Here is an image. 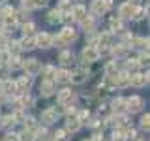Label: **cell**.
<instances>
[{"label":"cell","instance_id":"cell-44","mask_svg":"<svg viewBox=\"0 0 150 141\" xmlns=\"http://www.w3.org/2000/svg\"><path fill=\"white\" fill-rule=\"evenodd\" d=\"M4 43H6V38H4V36H2V34H0V47H2V45H4Z\"/></svg>","mask_w":150,"mask_h":141},{"label":"cell","instance_id":"cell-48","mask_svg":"<svg viewBox=\"0 0 150 141\" xmlns=\"http://www.w3.org/2000/svg\"><path fill=\"white\" fill-rule=\"evenodd\" d=\"M0 2H4V0H0Z\"/></svg>","mask_w":150,"mask_h":141},{"label":"cell","instance_id":"cell-11","mask_svg":"<svg viewBox=\"0 0 150 141\" xmlns=\"http://www.w3.org/2000/svg\"><path fill=\"white\" fill-rule=\"evenodd\" d=\"M71 17L77 19V21H83V19L86 17V9H84L83 6H73V9H71Z\"/></svg>","mask_w":150,"mask_h":141},{"label":"cell","instance_id":"cell-17","mask_svg":"<svg viewBox=\"0 0 150 141\" xmlns=\"http://www.w3.org/2000/svg\"><path fill=\"white\" fill-rule=\"evenodd\" d=\"M19 45H21V49H32V47H36V40H32V38H23L21 41H19Z\"/></svg>","mask_w":150,"mask_h":141},{"label":"cell","instance_id":"cell-19","mask_svg":"<svg viewBox=\"0 0 150 141\" xmlns=\"http://www.w3.org/2000/svg\"><path fill=\"white\" fill-rule=\"evenodd\" d=\"M17 88H15V83H11V81H4L2 85V92L4 94H13Z\"/></svg>","mask_w":150,"mask_h":141},{"label":"cell","instance_id":"cell-45","mask_svg":"<svg viewBox=\"0 0 150 141\" xmlns=\"http://www.w3.org/2000/svg\"><path fill=\"white\" fill-rule=\"evenodd\" d=\"M94 141H103V135H96V137H94Z\"/></svg>","mask_w":150,"mask_h":141},{"label":"cell","instance_id":"cell-21","mask_svg":"<svg viewBox=\"0 0 150 141\" xmlns=\"http://www.w3.org/2000/svg\"><path fill=\"white\" fill-rule=\"evenodd\" d=\"M36 137H34V132H28V130H25V132H21L19 134V141H34Z\"/></svg>","mask_w":150,"mask_h":141},{"label":"cell","instance_id":"cell-2","mask_svg":"<svg viewBox=\"0 0 150 141\" xmlns=\"http://www.w3.org/2000/svg\"><path fill=\"white\" fill-rule=\"evenodd\" d=\"M23 66H25V72H26L28 75H36V73H40V72H41V64L38 62L36 58L26 60V62L23 64Z\"/></svg>","mask_w":150,"mask_h":141},{"label":"cell","instance_id":"cell-31","mask_svg":"<svg viewBox=\"0 0 150 141\" xmlns=\"http://www.w3.org/2000/svg\"><path fill=\"white\" fill-rule=\"evenodd\" d=\"M43 72H45V79H47V81H51V77L54 75V68H53V66H45Z\"/></svg>","mask_w":150,"mask_h":141},{"label":"cell","instance_id":"cell-16","mask_svg":"<svg viewBox=\"0 0 150 141\" xmlns=\"http://www.w3.org/2000/svg\"><path fill=\"white\" fill-rule=\"evenodd\" d=\"M28 87H30V79H28V77H21L15 83V88H17V90H21V92H25Z\"/></svg>","mask_w":150,"mask_h":141},{"label":"cell","instance_id":"cell-30","mask_svg":"<svg viewBox=\"0 0 150 141\" xmlns=\"http://www.w3.org/2000/svg\"><path fill=\"white\" fill-rule=\"evenodd\" d=\"M23 62H21V58L19 56H13L11 60H9V68H21Z\"/></svg>","mask_w":150,"mask_h":141},{"label":"cell","instance_id":"cell-10","mask_svg":"<svg viewBox=\"0 0 150 141\" xmlns=\"http://www.w3.org/2000/svg\"><path fill=\"white\" fill-rule=\"evenodd\" d=\"M71 90H69V88H62V90L58 92V103L60 105H66V103H68L69 100H71Z\"/></svg>","mask_w":150,"mask_h":141},{"label":"cell","instance_id":"cell-27","mask_svg":"<svg viewBox=\"0 0 150 141\" xmlns=\"http://www.w3.org/2000/svg\"><path fill=\"white\" fill-rule=\"evenodd\" d=\"M25 130L34 132V130H36V120H34V119H26V120H25Z\"/></svg>","mask_w":150,"mask_h":141},{"label":"cell","instance_id":"cell-39","mask_svg":"<svg viewBox=\"0 0 150 141\" xmlns=\"http://www.w3.org/2000/svg\"><path fill=\"white\" fill-rule=\"evenodd\" d=\"M146 62H148V51L139 56V62H137V64H146Z\"/></svg>","mask_w":150,"mask_h":141},{"label":"cell","instance_id":"cell-6","mask_svg":"<svg viewBox=\"0 0 150 141\" xmlns=\"http://www.w3.org/2000/svg\"><path fill=\"white\" fill-rule=\"evenodd\" d=\"M51 43H53V36H51V34H47V32L38 34V38H36V45L38 47H43V49H47V47H51Z\"/></svg>","mask_w":150,"mask_h":141},{"label":"cell","instance_id":"cell-32","mask_svg":"<svg viewBox=\"0 0 150 141\" xmlns=\"http://www.w3.org/2000/svg\"><path fill=\"white\" fill-rule=\"evenodd\" d=\"M34 28H36V26L32 25V23H25V26H23V30H25V34H26V36H30L32 32H34Z\"/></svg>","mask_w":150,"mask_h":141},{"label":"cell","instance_id":"cell-42","mask_svg":"<svg viewBox=\"0 0 150 141\" xmlns=\"http://www.w3.org/2000/svg\"><path fill=\"white\" fill-rule=\"evenodd\" d=\"M45 2H47V0H34V8H41V6H45Z\"/></svg>","mask_w":150,"mask_h":141},{"label":"cell","instance_id":"cell-28","mask_svg":"<svg viewBox=\"0 0 150 141\" xmlns=\"http://www.w3.org/2000/svg\"><path fill=\"white\" fill-rule=\"evenodd\" d=\"M124 103H126V100H122V98H116V100L112 102V107H115L116 111H122V109H124Z\"/></svg>","mask_w":150,"mask_h":141},{"label":"cell","instance_id":"cell-23","mask_svg":"<svg viewBox=\"0 0 150 141\" xmlns=\"http://www.w3.org/2000/svg\"><path fill=\"white\" fill-rule=\"evenodd\" d=\"M19 51H21V45H19V41H11L8 47V53H13V55H19Z\"/></svg>","mask_w":150,"mask_h":141},{"label":"cell","instance_id":"cell-24","mask_svg":"<svg viewBox=\"0 0 150 141\" xmlns=\"http://www.w3.org/2000/svg\"><path fill=\"white\" fill-rule=\"evenodd\" d=\"M49 23H54V21H60V9H51L49 11Z\"/></svg>","mask_w":150,"mask_h":141},{"label":"cell","instance_id":"cell-41","mask_svg":"<svg viewBox=\"0 0 150 141\" xmlns=\"http://www.w3.org/2000/svg\"><path fill=\"white\" fill-rule=\"evenodd\" d=\"M6 73H8V66L0 64V79H4V77H6Z\"/></svg>","mask_w":150,"mask_h":141},{"label":"cell","instance_id":"cell-18","mask_svg":"<svg viewBox=\"0 0 150 141\" xmlns=\"http://www.w3.org/2000/svg\"><path fill=\"white\" fill-rule=\"evenodd\" d=\"M111 41H112V34H111V32H105V34L100 36V45H101V47L111 45Z\"/></svg>","mask_w":150,"mask_h":141},{"label":"cell","instance_id":"cell-38","mask_svg":"<svg viewBox=\"0 0 150 141\" xmlns=\"http://www.w3.org/2000/svg\"><path fill=\"white\" fill-rule=\"evenodd\" d=\"M8 51H4V49H0V64H4V62H6V60H8Z\"/></svg>","mask_w":150,"mask_h":141},{"label":"cell","instance_id":"cell-14","mask_svg":"<svg viewBox=\"0 0 150 141\" xmlns=\"http://www.w3.org/2000/svg\"><path fill=\"white\" fill-rule=\"evenodd\" d=\"M40 90H41V94H43V96H51V94H53V90H54V87H53V81H45L41 83V87H40Z\"/></svg>","mask_w":150,"mask_h":141},{"label":"cell","instance_id":"cell-15","mask_svg":"<svg viewBox=\"0 0 150 141\" xmlns=\"http://www.w3.org/2000/svg\"><path fill=\"white\" fill-rule=\"evenodd\" d=\"M66 128H68L69 132H77L79 128H81V122H79V119H73V117H69L68 122H66Z\"/></svg>","mask_w":150,"mask_h":141},{"label":"cell","instance_id":"cell-47","mask_svg":"<svg viewBox=\"0 0 150 141\" xmlns=\"http://www.w3.org/2000/svg\"><path fill=\"white\" fill-rule=\"evenodd\" d=\"M137 141H143V139H137Z\"/></svg>","mask_w":150,"mask_h":141},{"label":"cell","instance_id":"cell-35","mask_svg":"<svg viewBox=\"0 0 150 141\" xmlns=\"http://www.w3.org/2000/svg\"><path fill=\"white\" fill-rule=\"evenodd\" d=\"M21 4L25 9H34V0H21Z\"/></svg>","mask_w":150,"mask_h":141},{"label":"cell","instance_id":"cell-9","mask_svg":"<svg viewBox=\"0 0 150 141\" xmlns=\"http://www.w3.org/2000/svg\"><path fill=\"white\" fill-rule=\"evenodd\" d=\"M41 120H43V122H47V124L54 122V120H56V109H53V107L45 109L43 113H41Z\"/></svg>","mask_w":150,"mask_h":141},{"label":"cell","instance_id":"cell-13","mask_svg":"<svg viewBox=\"0 0 150 141\" xmlns=\"http://www.w3.org/2000/svg\"><path fill=\"white\" fill-rule=\"evenodd\" d=\"M69 75H71V73H69L68 70H58V72H54V79L58 83H68L69 81Z\"/></svg>","mask_w":150,"mask_h":141},{"label":"cell","instance_id":"cell-43","mask_svg":"<svg viewBox=\"0 0 150 141\" xmlns=\"http://www.w3.org/2000/svg\"><path fill=\"white\" fill-rule=\"evenodd\" d=\"M6 141H19V137H17L15 134H9L8 137H6Z\"/></svg>","mask_w":150,"mask_h":141},{"label":"cell","instance_id":"cell-37","mask_svg":"<svg viewBox=\"0 0 150 141\" xmlns=\"http://www.w3.org/2000/svg\"><path fill=\"white\" fill-rule=\"evenodd\" d=\"M116 56H122V55H126V47L124 45H118V47H115V51H112Z\"/></svg>","mask_w":150,"mask_h":141},{"label":"cell","instance_id":"cell-3","mask_svg":"<svg viewBox=\"0 0 150 141\" xmlns=\"http://www.w3.org/2000/svg\"><path fill=\"white\" fill-rule=\"evenodd\" d=\"M83 60L84 62H94V60H98V56H100V53H98V49L94 45H88L86 49H83Z\"/></svg>","mask_w":150,"mask_h":141},{"label":"cell","instance_id":"cell-36","mask_svg":"<svg viewBox=\"0 0 150 141\" xmlns=\"http://www.w3.org/2000/svg\"><path fill=\"white\" fill-rule=\"evenodd\" d=\"M111 28H112V30H120V28H122L120 19H112V21H111Z\"/></svg>","mask_w":150,"mask_h":141},{"label":"cell","instance_id":"cell-34","mask_svg":"<svg viewBox=\"0 0 150 141\" xmlns=\"http://www.w3.org/2000/svg\"><path fill=\"white\" fill-rule=\"evenodd\" d=\"M54 135H56V141H66V139H68V135H66V130H58Z\"/></svg>","mask_w":150,"mask_h":141},{"label":"cell","instance_id":"cell-8","mask_svg":"<svg viewBox=\"0 0 150 141\" xmlns=\"http://www.w3.org/2000/svg\"><path fill=\"white\" fill-rule=\"evenodd\" d=\"M133 6H131V2H126V4H122L120 6V9H118V15L122 17V19H129L131 15H133Z\"/></svg>","mask_w":150,"mask_h":141},{"label":"cell","instance_id":"cell-7","mask_svg":"<svg viewBox=\"0 0 150 141\" xmlns=\"http://www.w3.org/2000/svg\"><path fill=\"white\" fill-rule=\"evenodd\" d=\"M126 103H128V111H131V113H137V111H141V107H143V100H141L139 96L128 98Z\"/></svg>","mask_w":150,"mask_h":141},{"label":"cell","instance_id":"cell-26","mask_svg":"<svg viewBox=\"0 0 150 141\" xmlns=\"http://www.w3.org/2000/svg\"><path fill=\"white\" fill-rule=\"evenodd\" d=\"M105 73H107V77H112V75H115L116 73V64H107L105 66Z\"/></svg>","mask_w":150,"mask_h":141},{"label":"cell","instance_id":"cell-5","mask_svg":"<svg viewBox=\"0 0 150 141\" xmlns=\"http://www.w3.org/2000/svg\"><path fill=\"white\" fill-rule=\"evenodd\" d=\"M146 83H148V75L146 73H133V75H129V85H133V87H144Z\"/></svg>","mask_w":150,"mask_h":141},{"label":"cell","instance_id":"cell-25","mask_svg":"<svg viewBox=\"0 0 150 141\" xmlns=\"http://www.w3.org/2000/svg\"><path fill=\"white\" fill-rule=\"evenodd\" d=\"M13 124H15V119H13L11 115L2 117V126H4V128H9V126H13Z\"/></svg>","mask_w":150,"mask_h":141},{"label":"cell","instance_id":"cell-1","mask_svg":"<svg viewBox=\"0 0 150 141\" xmlns=\"http://www.w3.org/2000/svg\"><path fill=\"white\" fill-rule=\"evenodd\" d=\"M71 40H75V32H73V28H69V26H66L64 30L54 38V41L58 45H66V43H69Z\"/></svg>","mask_w":150,"mask_h":141},{"label":"cell","instance_id":"cell-12","mask_svg":"<svg viewBox=\"0 0 150 141\" xmlns=\"http://www.w3.org/2000/svg\"><path fill=\"white\" fill-rule=\"evenodd\" d=\"M69 81L71 83H77V85H81V83H84L86 81V73L83 72V70H77L73 75H69Z\"/></svg>","mask_w":150,"mask_h":141},{"label":"cell","instance_id":"cell-29","mask_svg":"<svg viewBox=\"0 0 150 141\" xmlns=\"http://www.w3.org/2000/svg\"><path fill=\"white\" fill-rule=\"evenodd\" d=\"M148 126H150V115L146 113V115H143V119H141V128L148 130Z\"/></svg>","mask_w":150,"mask_h":141},{"label":"cell","instance_id":"cell-33","mask_svg":"<svg viewBox=\"0 0 150 141\" xmlns=\"http://www.w3.org/2000/svg\"><path fill=\"white\" fill-rule=\"evenodd\" d=\"M0 13H2V17H4V19H6V17H11V15H13V8L6 6V8H2V11H0Z\"/></svg>","mask_w":150,"mask_h":141},{"label":"cell","instance_id":"cell-4","mask_svg":"<svg viewBox=\"0 0 150 141\" xmlns=\"http://www.w3.org/2000/svg\"><path fill=\"white\" fill-rule=\"evenodd\" d=\"M109 9V0H94L92 2V11L96 15H103Z\"/></svg>","mask_w":150,"mask_h":141},{"label":"cell","instance_id":"cell-46","mask_svg":"<svg viewBox=\"0 0 150 141\" xmlns=\"http://www.w3.org/2000/svg\"><path fill=\"white\" fill-rule=\"evenodd\" d=\"M2 100H4V98H2V96H0V103H2Z\"/></svg>","mask_w":150,"mask_h":141},{"label":"cell","instance_id":"cell-20","mask_svg":"<svg viewBox=\"0 0 150 141\" xmlns=\"http://www.w3.org/2000/svg\"><path fill=\"white\" fill-rule=\"evenodd\" d=\"M71 58H73V55L69 53V51H62V53L58 55V60L62 64H69V62H71Z\"/></svg>","mask_w":150,"mask_h":141},{"label":"cell","instance_id":"cell-22","mask_svg":"<svg viewBox=\"0 0 150 141\" xmlns=\"http://www.w3.org/2000/svg\"><path fill=\"white\" fill-rule=\"evenodd\" d=\"M81 23H83L84 30H88V32H90L92 28H94V21H92V17H90V15H86V17H84L83 21H81Z\"/></svg>","mask_w":150,"mask_h":141},{"label":"cell","instance_id":"cell-40","mask_svg":"<svg viewBox=\"0 0 150 141\" xmlns=\"http://www.w3.org/2000/svg\"><path fill=\"white\" fill-rule=\"evenodd\" d=\"M88 117H90V113H88V111H81V115H79V122H86Z\"/></svg>","mask_w":150,"mask_h":141}]
</instances>
